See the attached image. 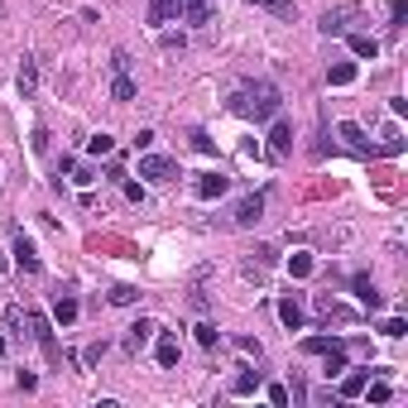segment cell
Masks as SVG:
<instances>
[{
	"label": "cell",
	"mask_w": 408,
	"mask_h": 408,
	"mask_svg": "<svg viewBox=\"0 0 408 408\" xmlns=\"http://www.w3.org/2000/svg\"><path fill=\"white\" fill-rule=\"evenodd\" d=\"M236 115H255V120H274L279 115V87L274 82H250L241 96H231Z\"/></svg>",
	"instance_id": "obj_1"
},
{
	"label": "cell",
	"mask_w": 408,
	"mask_h": 408,
	"mask_svg": "<svg viewBox=\"0 0 408 408\" xmlns=\"http://www.w3.org/2000/svg\"><path fill=\"white\" fill-rule=\"evenodd\" d=\"M302 351L326 360V380L346 370V341H336V336H302Z\"/></svg>",
	"instance_id": "obj_2"
},
{
	"label": "cell",
	"mask_w": 408,
	"mask_h": 408,
	"mask_svg": "<svg viewBox=\"0 0 408 408\" xmlns=\"http://www.w3.org/2000/svg\"><path fill=\"white\" fill-rule=\"evenodd\" d=\"M139 178L173 183V178H178V159H168V154H144V159H139Z\"/></svg>",
	"instance_id": "obj_3"
},
{
	"label": "cell",
	"mask_w": 408,
	"mask_h": 408,
	"mask_svg": "<svg viewBox=\"0 0 408 408\" xmlns=\"http://www.w3.org/2000/svg\"><path fill=\"white\" fill-rule=\"evenodd\" d=\"M29 326H34V336H39V346H44V355H49V360H58V341H53V326H49V317H44V312H29Z\"/></svg>",
	"instance_id": "obj_4"
},
{
	"label": "cell",
	"mask_w": 408,
	"mask_h": 408,
	"mask_svg": "<svg viewBox=\"0 0 408 408\" xmlns=\"http://www.w3.org/2000/svg\"><path fill=\"white\" fill-rule=\"evenodd\" d=\"M173 10H178V20H188V25H207V20H212V5H207V0H173Z\"/></svg>",
	"instance_id": "obj_5"
},
{
	"label": "cell",
	"mask_w": 408,
	"mask_h": 408,
	"mask_svg": "<svg viewBox=\"0 0 408 408\" xmlns=\"http://www.w3.org/2000/svg\"><path fill=\"white\" fill-rule=\"evenodd\" d=\"M351 20H355V5H336V10H326V15H322V25H317V29H322V34H346Z\"/></svg>",
	"instance_id": "obj_6"
},
{
	"label": "cell",
	"mask_w": 408,
	"mask_h": 408,
	"mask_svg": "<svg viewBox=\"0 0 408 408\" xmlns=\"http://www.w3.org/2000/svg\"><path fill=\"white\" fill-rule=\"evenodd\" d=\"M15 264H20L25 274H34V269H39V250H34V241H29L25 231L15 236Z\"/></svg>",
	"instance_id": "obj_7"
},
{
	"label": "cell",
	"mask_w": 408,
	"mask_h": 408,
	"mask_svg": "<svg viewBox=\"0 0 408 408\" xmlns=\"http://www.w3.org/2000/svg\"><path fill=\"white\" fill-rule=\"evenodd\" d=\"M260 212H264V197H260V192H255V197H241V202H236V226H255Z\"/></svg>",
	"instance_id": "obj_8"
},
{
	"label": "cell",
	"mask_w": 408,
	"mask_h": 408,
	"mask_svg": "<svg viewBox=\"0 0 408 408\" xmlns=\"http://www.w3.org/2000/svg\"><path fill=\"white\" fill-rule=\"evenodd\" d=\"M226 188H231V183H226L221 173H202V178H197V197H202V202H212V197H226Z\"/></svg>",
	"instance_id": "obj_9"
},
{
	"label": "cell",
	"mask_w": 408,
	"mask_h": 408,
	"mask_svg": "<svg viewBox=\"0 0 408 408\" xmlns=\"http://www.w3.org/2000/svg\"><path fill=\"white\" fill-rule=\"evenodd\" d=\"M336 130H341V139H346V144H351L355 154H370V139H365V130H360V125H355V120H341V125H336Z\"/></svg>",
	"instance_id": "obj_10"
},
{
	"label": "cell",
	"mask_w": 408,
	"mask_h": 408,
	"mask_svg": "<svg viewBox=\"0 0 408 408\" xmlns=\"http://www.w3.org/2000/svg\"><path fill=\"white\" fill-rule=\"evenodd\" d=\"M269 149H274V154H288V149H293V130H288V120H274V130H269Z\"/></svg>",
	"instance_id": "obj_11"
},
{
	"label": "cell",
	"mask_w": 408,
	"mask_h": 408,
	"mask_svg": "<svg viewBox=\"0 0 408 408\" xmlns=\"http://www.w3.org/2000/svg\"><path fill=\"white\" fill-rule=\"evenodd\" d=\"M154 360H159L163 370H173V365H178V336H159V346H154Z\"/></svg>",
	"instance_id": "obj_12"
},
{
	"label": "cell",
	"mask_w": 408,
	"mask_h": 408,
	"mask_svg": "<svg viewBox=\"0 0 408 408\" xmlns=\"http://www.w3.org/2000/svg\"><path fill=\"white\" fill-rule=\"evenodd\" d=\"M279 322L288 326V331H298V326H302V307L293 298H279Z\"/></svg>",
	"instance_id": "obj_13"
},
{
	"label": "cell",
	"mask_w": 408,
	"mask_h": 408,
	"mask_svg": "<svg viewBox=\"0 0 408 408\" xmlns=\"http://www.w3.org/2000/svg\"><path fill=\"white\" fill-rule=\"evenodd\" d=\"M245 5H260V10H269V15H279V20H293V15H298L293 0H245Z\"/></svg>",
	"instance_id": "obj_14"
},
{
	"label": "cell",
	"mask_w": 408,
	"mask_h": 408,
	"mask_svg": "<svg viewBox=\"0 0 408 408\" xmlns=\"http://www.w3.org/2000/svg\"><path fill=\"white\" fill-rule=\"evenodd\" d=\"M355 298L365 302V307H380V293H375V283H370V279H365V274H355Z\"/></svg>",
	"instance_id": "obj_15"
},
{
	"label": "cell",
	"mask_w": 408,
	"mask_h": 408,
	"mask_svg": "<svg viewBox=\"0 0 408 408\" xmlns=\"http://www.w3.org/2000/svg\"><path fill=\"white\" fill-rule=\"evenodd\" d=\"M326 82H331V87H351V82H355V63H336V68H326Z\"/></svg>",
	"instance_id": "obj_16"
},
{
	"label": "cell",
	"mask_w": 408,
	"mask_h": 408,
	"mask_svg": "<svg viewBox=\"0 0 408 408\" xmlns=\"http://www.w3.org/2000/svg\"><path fill=\"white\" fill-rule=\"evenodd\" d=\"M154 331H159V326H154V322H144V317H139V322L130 326V341H125V346H130V351H139V346H144V341H149Z\"/></svg>",
	"instance_id": "obj_17"
},
{
	"label": "cell",
	"mask_w": 408,
	"mask_h": 408,
	"mask_svg": "<svg viewBox=\"0 0 408 408\" xmlns=\"http://www.w3.org/2000/svg\"><path fill=\"white\" fill-rule=\"evenodd\" d=\"M365 380H370V375H365V370H355V375H346V380H341V389H336V394H341V399H360Z\"/></svg>",
	"instance_id": "obj_18"
},
{
	"label": "cell",
	"mask_w": 408,
	"mask_h": 408,
	"mask_svg": "<svg viewBox=\"0 0 408 408\" xmlns=\"http://www.w3.org/2000/svg\"><path fill=\"white\" fill-rule=\"evenodd\" d=\"M110 149H115V139H110L106 130H101V135H91V139H87V154H91V159H106Z\"/></svg>",
	"instance_id": "obj_19"
},
{
	"label": "cell",
	"mask_w": 408,
	"mask_h": 408,
	"mask_svg": "<svg viewBox=\"0 0 408 408\" xmlns=\"http://www.w3.org/2000/svg\"><path fill=\"white\" fill-rule=\"evenodd\" d=\"M351 53L355 58H375V53H380V44H375L370 34H351Z\"/></svg>",
	"instance_id": "obj_20"
},
{
	"label": "cell",
	"mask_w": 408,
	"mask_h": 408,
	"mask_svg": "<svg viewBox=\"0 0 408 408\" xmlns=\"http://www.w3.org/2000/svg\"><path fill=\"white\" fill-rule=\"evenodd\" d=\"M53 322H63V326L77 322V298H58L53 302Z\"/></svg>",
	"instance_id": "obj_21"
},
{
	"label": "cell",
	"mask_w": 408,
	"mask_h": 408,
	"mask_svg": "<svg viewBox=\"0 0 408 408\" xmlns=\"http://www.w3.org/2000/svg\"><path fill=\"white\" fill-rule=\"evenodd\" d=\"M168 15H178V10H173V0H149V25H163Z\"/></svg>",
	"instance_id": "obj_22"
},
{
	"label": "cell",
	"mask_w": 408,
	"mask_h": 408,
	"mask_svg": "<svg viewBox=\"0 0 408 408\" xmlns=\"http://www.w3.org/2000/svg\"><path fill=\"white\" fill-rule=\"evenodd\" d=\"M236 394H255L260 389V370H245V375H236V384H231Z\"/></svg>",
	"instance_id": "obj_23"
},
{
	"label": "cell",
	"mask_w": 408,
	"mask_h": 408,
	"mask_svg": "<svg viewBox=\"0 0 408 408\" xmlns=\"http://www.w3.org/2000/svg\"><path fill=\"white\" fill-rule=\"evenodd\" d=\"M288 274L293 279H307L312 274V255H288Z\"/></svg>",
	"instance_id": "obj_24"
},
{
	"label": "cell",
	"mask_w": 408,
	"mask_h": 408,
	"mask_svg": "<svg viewBox=\"0 0 408 408\" xmlns=\"http://www.w3.org/2000/svg\"><path fill=\"white\" fill-rule=\"evenodd\" d=\"M110 96H115V101H130V96H135V82L125 77V72H115V87H110Z\"/></svg>",
	"instance_id": "obj_25"
},
{
	"label": "cell",
	"mask_w": 408,
	"mask_h": 408,
	"mask_svg": "<svg viewBox=\"0 0 408 408\" xmlns=\"http://www.w3.org/2000/svg\"><path fill=\"white\" fill-rule=\"evenodd\" d=\"M360 394H370V404H389V384H384V380H375V384L365 380V389H360Z\"/></svg>",
	"instance_id": "obj_26"
},
{
	"label": "cell",
	"mask_w": 408,
	"mask_h": 408,
	"mask_svg": "<svg viewBox=\"0 0 408 408\" xmlns=\"http://www.w3.org/2000/svg\"><path fill=\"white\" fill-rule=\"evenodd\" d=\"M404 20H408V0H394V10H389V29L399 34V29H404Z\"/></svg>",
	"instance_id": "obj_27"
},
{
	"label": "cell",
	"mask_w": 408,
	"mask_h": 408,
	"mask_svg": "<svg viewBox=\"0 0 408 408\" xmlns=\"http://www.w3.org/2000/svg\"><path fill=\"white\" fill-rule=\"evenodd\" d=\"M380 331H384V336H394V341H399V336H404L408 326L399 322V317H384V322H380Z\"/></svg>",
	"instance_id": "obj_28"
},
{
	"label": "cell",
	"mask_w": 408,
	"mask_h": 408,
	"mask_svg": "<svg viewBox=\"0 0 408 408\" xmlns=\"http://www.w3.org/2000/svg\"><path fill=\"white\" fill-rule=\"evenodd\" d=\"M34 82H39L34 77V63H25V68H20V91H25V96L34 91Z\"/></svg>",
	"instance_id": "obj_29"
},
{
	"label": "cell",
	"mask_w": 408,
	"mask_h": 408,
	"mask_svg": "<svg viewBox=\"0 0 408 408\" xmlns=\"http://www.w3.org/2000/svg\"><path fill=\"white\" fill-rule=\"evenodd\" d=\"M269 404H274V408L288 404V384H269Z\"/></svg>",
	"instance_id": "obj_30"
},
{
	"label": "cell",
	"mask_w": 408,
	"mask_h": 408,
	"mask_svg": "<svg viewBox=\"0 0 408 408\" xmlns=\"http://www.w3.org/2000/svg\"><path fill=\"white\" fill-rule=\"evenodd\" d=\"M197 341H202V346H217V326L202 322V326H197Z\"/></svg>",
	"instance_id": "obj_31"
},
{
	"label": "cell",
	"mask_w": 408,
	"mask_h": 408,
	"mask_svg": "<svg viewBox=\"0 0 408 408\" xmlns=\"http://www.w3.org/2000/svg\"><path fill=\"white\" fill-rule=\"evenodd\" d=\"M110 302H135V288H125V283H120V288H110Z\"/></svg>",
	"instance_id": "obj_32"
},
{
	"label": "cell",
	"mask_w": 408,
	"mask_h": 408,
	"mask_svg": "<svg viewBox=\"0 0 408 408\" xmlns=\"http://www.w3.org/2000/svg\"><path fill=\"white\" fill-rule=\"evenodd\" d=\"M0 355H5V336H0Z\"/></svg>",
	"instance_id": "obj_33"
}]
</instances>
